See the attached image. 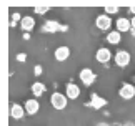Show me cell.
<instances>
[{
    "label": "cell",
    "mask_w": 135,
    "mask_h": 126,
    "mask_svg": "<svg viewBox=\"0 0 135 126\" xmlns=\"http://www.w3.org/2000/svg\"><path fill=\"white\" fill-rule=\"evenodd\" d=\"M97 126H110V124H107V123H98Z\"/></svg>",
    "instance_id": "cb8c5ba5"
},
{
    "label": "cell",
    "mask_w": 135,
    "mask_h": 126,
    "mask_svg": "<svg viewBox=\"0 0 135 126\" xmlns=\"http://www.w3.org/2000/svg\"><path fill=\"white\" fill-rule=\"evenodd\" d=\"M130 12H132V13H135V7H130Z\"/></svg>",
    "instance_id": "d4e9b609"
},
{
    "label": "cell",
    "mask_w": 135,
    "mask_h": 126,
    "mask_svg": "<svg viewBox=\"0 0 135 126\" xmlns=\"http://www.w3.org/2000/svg\"><path fill=\"white\" fill-rule=\"evenodd\" d=\"M118 94H120V98L123 99H130L135 96V85L132 83H123L120 86V90H118Z\"/></svg>",
    "instance_id": "5b68a950"
},
{
    "label": "cell",
    "mask_w": 135,
    "mask_h": 126,
    "mask_svg": "<svg viewBox=\"0 0 135 126\" xmlns=\"http://www.w3.org/2000/svg\"><path fill=\"white\" fill-rule=\"evenodd\" d=\"M42 71H44V68H42V66H40V65H35V68H33L35 76H40V75H42Z\"/></svg>",
    "instance_id": "ffe728a7"
},
{
    "label": "cell",
    "mask_w": 135,
    "mask_h": 126,
    "mask_svg": "<svg viewBox=\"0 0 135 126\" xmlns=\"http://www.w3.org/2000/svg\"><path fill=\"white\" fill-rule=\"evenodd\" d=\"M25 108L23 106H20V104L17 103H12V106H10V116H12L13 119H22L25 116Z\"/></svg>",
    "instance_id": "9c48e42d"
},
{
    "label": "cell",
    "mask_w": 135,
    "mask_h": 126,
    "mask_svg": "<svg viewBox=\"0 0 135 126\" xmlns=\"http://www.w3.org/2000/svg\"><path fill=\"white\" fill-rule=\"evenodd\" d=\"M79 78H80V81L84 83L85 86H90L93 81H95V78H97V75L93 73L90 68H84V70L80 71V75H79Z\"/></svg>",
    "instance_id": "277c9868"
},
{
    "label": "cell",
    "mask_w": 135,
    "mask_h": 126,
    "mask_svg": "<svg viewBox=\"0 0 135 126\" xmlns=\"http://www.w3.org/2000/svg\"><path fill=\"white\" fill-rule=\"evenodd\" d=\"M67 101H69L67 94L59 93V91L52 93V96H50V104H52L55 109H64V108L67 106Z\"/></svg>",
    "instance_id": "6da1fadb"
},
{
    "label": "cell",
    "mask_w": 135,
    "mask_h": 126,
    "mask_svg": "<svg viewBox=\"0 0 135 126\" xmlns=\"http://www.w3.org/2000/svg\"><path fill=\"white\" fill-rule=\"evenodd\" d=\"M25 111H27L28 114H37L38 113V108H40V104H38V101L37 99H27V101H25Z\"/></svg>",
    "instance_id": "4fadbf2b"
},
{
    "label": "cell",
    "mask_w": 135,
    "mask_h": 126,
    "mask_svg": "<svg viewBox=\"0 0 135 126\" xmlns=\"http://www.w3.org/2000/svg\"><path fill=\"white\" fill-rule=\"evenodd\" d=\"M107 104V99L105 98H102V96H98L97 93H92V96H90V101L85 104V106H92V108H95V109H102L103 106Z\"/></svg>",
    "instance_id": "52a82bcc"
},
{
    "label": "cell",
    "mask_w": 135,
    "mask_h": 126,
    "mask_svg": "<svg viewBox=\"0 0 135 126\" xmlns=\"http://www.w3.org/2000/svg\"><path fill=\"white\" fill-rule=\"evenodd\" d=\"M42 30L47 32V33H55V32H60L62 30V25L59 22H55V20H49V22L44 23Z\"/></svg>",
    "instance_id": "7c38bea8"
},
{
    "label": "cell",
    "mask_w": 135,
    "mask_h": 126,
    "mask_svg": "<svg viewBox=\"0 0 135 126\" xmlns=\"http://www.w3.org/2000/svg\"><path fill=\"white\" fill-rule=\"evenodd\" d=\"M112 126H123V124H118V123H115V124H112Z\"/></svg>",
    "instance_id": "484cf974"
},
{
    "label": "cell",
    "mask_w": 135,
    "mask_h": 126,
    "mask_svg": "<svg viewBox=\"0 0 135 126\" xmlns=\"http://www.w3.org/2000/svg\"><path fill=\"white\" fill-rule=\"evenodd\" d=\"M23 40H30V33H23Z\"/></svg>",
    "instance_id": "603a6c76"
},
{
    "label": "cell",
    "mask_w": 135,
    "mask_h": 126,
    "mask_svg": "<svg viewBox=\"0 0 135 126\" xmlns=\"http://www.w3.org/2000/svg\"><path fill=\"white\" fill-rule=\"evenodd\" d=\"M130 23H132V30H135V15L132 17V20H130Z\"/></svg>",
    "instance_id": "7402d4cb"
},
{
    "label": "cell",
    "mask_w": 135,
    "mask_h": 126,
    "mask_svg": "<svg viewBox=\"0 0 135 126\" xmlns=\"http://www.w3.org/2000/svg\"><path fill=\"white\" fill-rule=\"evenodd\" d=\"M125 126H133V124H130V123H128V124H125Z\"/></svg>",
    "instance_id": "4316f807"
},
{
    "label": "cell",
    "mask_w": 135,
    "mask_h": 126,
    "mask_svg": "<svg viewBox=\"0 0 135 126\" xmlns=\"http://www.w3.org/2000/svg\"><path fill=\"white\" fill-rule=\"evenodd\" d=\"M17 60L23 63L25 60H27V55H25V53H18V55H17Z\"/></svg>",
    "instance_id": "44dd1931"
},
{
    "label": "cell",
    "mask_w": 135,
    "mask_h": 126,
    "mask_svg": "<svg viewBox=\"0 0 135 126\" xmlns=\"http://www.w3.org/2000/svg\"><path fill=\"white\" fill-rule=\"evenodd\" d=\"M23 17H20V13H13L12 15V20H10V27H15L17 25V22H22Z\"/></svg>",
    "instance_id": "e0dca14e"
},
{
    "label": "cell",
    "mask_w": 135,
    "mask_h": 126,
    "mask_svg": "<svg viewBox=\"0 0 135 126\" xmlns=\"http://www.w3.org/2000/svg\"><path fill=\"white\" fill-rule=\"evenodd\" d=\"M65 94L69 99H77L80 96V86L75 85V83H67L65 86Z\"/></svg>",
    "instance_id": "ba28073f"
},
{
    "label": "cell",
    "mask_w": 135,
    "mask_h": 126,
    "mask_svg": "<svg viewBox=\"0 0 135 126\" xmlns=\"http://www.w3.org/2000/svg\"><path fill=\"white\" fill-rule=\"evenodd\" d=\"M95 25H97L98 30H108V28L112 27V18H110V15L100 13V15L95 18Z\"/></svg>",
    "instance_id": "3957f363"
},
{
    "label": "cell",
    "mask_w": 135,
    "mask_h": 126,
    "mask_svg": "<svg viewBox=\"0 0 135 126\" xmlns=\"http://www.w3.org/2000/svg\"><path fill=\"white\" fill-rule=\"evenodd\" d=\"M105 12H107V15H113V13L118 12V7H117V5H112V7H110V5H107Z\"/></svg>",
    "instance_id": "ac0fdd59"
},
{
    "label": "cell",
    "mask_w": 135,
    "mask_h": 126,
    "mask_svg": "<svg viewBox=\"0 0 135 126\" xmlns=\"http://www.w3.org/2000/svg\"><path fill=\"white\" fill-rule=\"evenodd\" d=\"M47 91V88L42 81H35L32 83V93H33V96H42V94Z\"/></svg>",
    "instance_id": "9a60e30c"
},
{
    "label": "cell",
    "mask_w": 135,
    "mask_h": 126,
    "mask_svg": "<svg viewBox=\"0 0 135 126\" xmlns=\"http://www.w3.org/2000/svg\"><path fill=\"white\" fill-rule=\"evenodd\" d=\"M95 60L98 61V63H108L112 60V51L108 50V48H105V46H102V48H98L97 50V53H95Z\"/></svg>",
    "instance_id": "8992f818"
},
{
    "label": "cell",
    "mask_w": 135,
    "mask_h": 126,
    "mask_svg": "<svg viewBox=\"0 0 135 126\" xmlns=\"http://www.w3.org/2000/svg\"><path fill=\"white\" fill-rule=\"evenodd\" d=\"M130 60H132V56L130 53H128L127 50H118L115 55H113V61H115V65L117 66H120V68H125L130 65Z\"/></svg>",
    "instance_id": "7a4b0ae2"
},
{
    "label": "cell",
    "mask_w": 135,
    "mask_h": 126,
    "mask_svg": "<svg viewBox=\"0 0 135 126\" xmlns=\"http://www.w3.org/2000/svg\"><path fill=\"white\" fill-rule=\"evenodd\" d=\"M115 27H117V32H128V30H132V23H130V20L125 18V17H120V18H117V22H115Z\"/></svg>",
    "instance_id": "8fae6325"
},
{
    "label": "cell",
    "mask_w": 135,
    "mask_h": 126,
    "mask_svg": "<svg viewBox=\"0 0 135 126\" xmlns=\"http://www.w3.org/2000/svg\"><path fill=\"white\" fill-rule=\"evenodd\" d=\"M120 32H117V30H113V32H110V33L107 35V41L110 45H117V43H120Z\"/></svg>",
    "instance_id": "2e32d148"
},
{
    "label": "cell",
    "mask_w": 135,
    "mask_h": 126,
    "mask_svg": "<svg viewBox=\"0 0 135 126\" xmlns=\"http://www.w3.org/2000/svg\"><path fill=\"white\" fill-rule=\"evenodd\" d=\"M33 27H35V20L32 17H23L22 22H20V28H22L25 33H30V32L33 30Z\"/></svg>",
    "instance_id": "5bb4252c"
},
{
    "label": "cell",
    "mask_w": 135,
    "mask_h": 126,
    "mask_svg": "<svg viewBox=\"0 0 135 126\" xmlns=\"http://www.w3.org/2000/svg\"><path fill=\"white\" fill-rule=\"evenodd\" d=\"M69 56H70V48L69 46L62 45V46H59V48L55 50V60L57 61H65V60H69Z\"/></svg>",
    "instance_id": "30bf717a"
},
{
    "label": "cell",
    "mask_w": 135,
    "mask_h": 126,
    "mask_svg": "<svg viewBox=\"0 0 135 126\" xmlns=\"http://www.w3.org/2000/svg\"><path fill=\"white\" fill-rule=\"evenodd\" d=\"M33 10H35V13H38V15H44V13H47V12H49V7H40V5H37V7H35Z\"/></svg>",
    "instance_id": "d6986e66"
}]
</instances>
